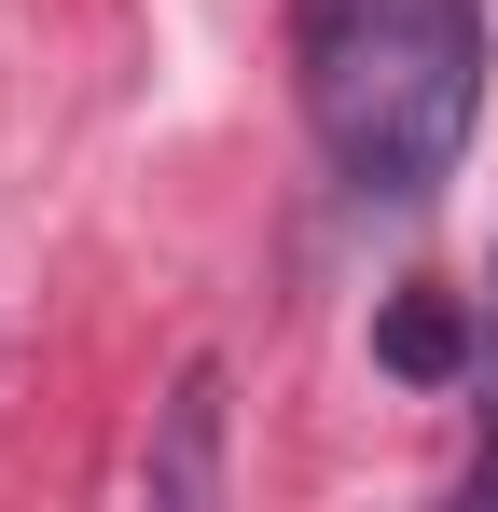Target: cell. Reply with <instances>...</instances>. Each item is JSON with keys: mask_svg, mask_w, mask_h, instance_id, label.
<instances>
[{"mask_svg": "<svg viewBox=\"0 0 498 512\" xmlns=\"http://www.w3.org/2000/svg\"><path fill=\"white\" fill-rule=\"evenodd\" d=\"M291 70H305V125H319L332 180L429 208L485 125L498 56H485V0H305Z\"/></svg>", "mask_w": 498, "mask_h": 512, "instance_id": "cell-1", "label": "cell"}, {"mask_svg": "<svg viewBox=\"0 0 498 512\" xmlns=\"http://www.w3.org/2000/svg\"><path fill=\"white\" fill-rule=\"evenodd\" d=\"M153 499H222V360H194L180 374V402H166V443L153 471H139Z\"/></svg>", "mask_w": 498, "mask_h": 512, "instance_id": "cell-2", "label": "cell"}, {"mask_svg": "<svg viewBox=\"0 0 498 512\" xmlns=\"http://www.w3.org/2000/svg\"><path fill=\"white\" fill-rule=\"evenodd\" d=\"M388 374H457V305H443V291H415V305H388Z\"/></svg>", "mask_w": 498, "mask_h": 512, "instance_id": "cell-3", "label": "cell"}, {"mask_svg": "<svg viewBox=\"0 0 498 512\" xmlns=\"http://www.w3.org/2000/svg\"><path fill=\"white\" fill-rule=\"evenodd\" d=\"M471 416H485V485H498V250H485V291H471Z\"/></svg>", "mask_w": 498, "mask_h": 512, "instance_id": "cell-4", "label": "cell"}]
</instances>
